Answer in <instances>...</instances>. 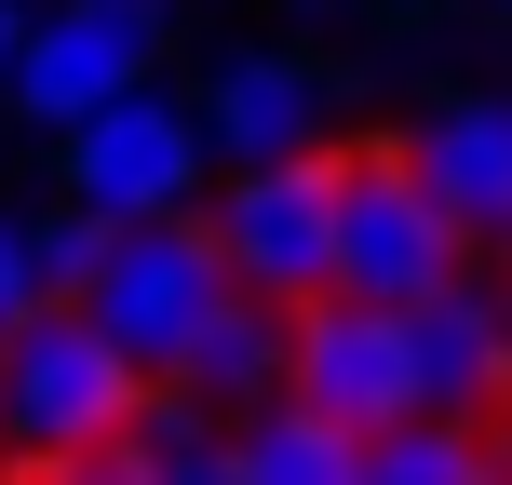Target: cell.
Listing matches in <instances>:
<instances>
[{
	"label": "cell",
	"mask_w": 512,
	"mask_h": 485,
	"mask_svg": "<svg viewBox=\"0 0 512 485\" xmlns=\"http://www.w3.org/2000/svg\"><path fill=\"white\" fill-rule=\"evenodd\" d=\"M405 176L445 203L459 243H512V95H459V108L405 149Z\"/></svg>",
	"instance_id": "cell-8"
},
{
	"label": "cell",
	"mask_w": 512,
	"mask_h": 485,
	"mask_svg": "<svg viewBox=\"0 0 512 485\" xmlns=\"http://www.w3.org/2000/svg\"><path fill=\"white\" fill-rule=\"evenodd\" d=\"M310 135H324V68L310 54H243V68H216L203 95V149L216 162H310Z\"/></svg>",
	"instance_id": "cell-9"
},
{
	"label": "cell",
	"mask_w": 512,
	"mask_h": 485,
	"mask_svg": "<svg viewBox=\"0 0 512 485\" xmlns=\"http://www.w3.org/2000/svg\"><path fill=\"white\" fill-rule=\"evenodd\" d=\"M203 230H216L243 297H270V310L337 297V162H256V176L216 189Z\"/></svg>",
	"instance_id": "cell-4"
},
{
	"label": "cell",
	"mask_w": 512,
	"mask_h": 485,
	"mask_svg": "<svg viewBox=\"0 0 512 485\" xmlns=\"http://www.w3.org/2000/svg\"><path fill=\"white\" fill-rule=\"evenodd\" d=\"M364 485H512V459L472 418H405V432L364 445Z\"/></svg>",
	"instance_id": "cell-14"
},
{
	"label": "cell",
	"mask_w": 512,
	"mask_h": 485,
	"mask_svg": "<svg viewBox=\"0 0 512 485\" xmlns=\"http://www.w3.org/2000/svg\"><path fill=\"white\" fill-rule=\"evenodd\" d=\"M14 54H27V14L0 0V95H14Z\"/></svg>",
	"instance_id": "cell-18"
},
{
	"label": "cell",
	"mask_w": 512,
	"mask_h": 485,
	"mask_svg": "<svg viewBox=\"0 0 512 485\" xmlns=\"http://www.w3.org/2000/svg\"><path fill=\"white\" fill-rule=\"evenodd\" d=\"M135 472H149V485H243L230 418L189 405V391H149V405H135Z\"/></svg>",
	"instance_id": "cell-13"
},
{
	"label": "cell",
	"mask_w": 512,
	"mask_h": 485,
	"mask_svg": "<svg viewBox=\"0 0 512 485\" xmlns=\"http://www.w3.org/2000/svg\"><path fill=\"white\" fill-rule=\"evenodd\" d=\"M27 243H41V297H68L81 310V283H95V256H108V216H54V230H27Z\"/></svg>",
	"instance_id": "cell-15"
},
{
	"label": "cell",
	"mask_w": 512,
	"mask_h": 485,
	"mask_svg": "<svg viewBox=\"0 0 512 485\" xmlns=\"http://www.w3.org/2000/svg\"><path fill=\"white\" fill-rule=\"evenodd\" d=\"M297 405H324L351 445L432 418V364H418V310H364V297H310L297 310Z\"/></svg>",
	"instance_id": "cell-6"
},
{
	"label": "cell",
	"mask_w": 512,
	"mask_h": 485,
	"mask_svg": "<svg viewBox=\"0 0 512 485\" xmlns=\"http://www.w3.org/2000/svg\"><path fill=\"white\" fill-rule=\"evenodd\" d=\"M54 485H149V472H135V432L108 445V459H81V472H54Z\"/></svg>",
	"instance_id": "cell-17"
},
{
	"label": "cell",
	"mask_w": 512,
	"mask_h": 485,
	"mask_svg": "<svg viewBox=\"0 0 512 485\" xmlns=\"http://www.w3.org/2000/svg\"><path fill=\"white\" fill-rule=\"evenodd\" d=\"M149 68H162V0H68L54 27H27L14 108L68 135V122H95V108H122Z\"/></svg>",
	"instance_id": "cell-7"
},
{
	"label": "cell",
	"mask_w": 512,
	"mask_h": 485,
	"mask_svg": "<svg viewBox=\"0 0 512 485\" xmlns=\"http://www.w3.org/2000/svg\"><path fill=\"white\" fill-rule=\"evenodd\" d=\"M230 459H243V485H364V445L324 405H297V391H270V405L230 418Z\"/></svg>",
	"instance_id": "cell-12"
},
{
	"label": "cell",
	"mask_w": 512,
	"mask_h": 485,
	"mask_svg": "<svg viewBox=\"0 0 512 485\" xmlns=\"http://www.w3.org/2000/svg\"><path fill=\"white\" fill-rule=\"evenodd\" d=\"M162 391H189V405H230V418H243V405H270V391H297V310L230 297V310L203 324V351H189Z\"/></svg>",
	"instance_id": "cell-10"
},
{
	"label": "cell",
	"mask_w": 512,
	"mask_h": 485,
	"mask_svg": "<svg viewBox=\"0 0 512 485\" xmlns=\"http://www.w3.org/2000/svg\"><path fill=\"white\" fill-rule=\"evenodd\" d=\"M27 310H54V297H41V243H27L14 216H0V337H14Z\"/></svg>",
	"instance_id": "cell-16"
},
{
	"label": "cell",
	"mask_w": 512,
	"mask_h": 485,
	"mask_svg": "<svg viewBox=\"0 0 512 485\" xmlns=\"http://www.w3.org/2000/svg\"><path fill=\"white\" fill-rule=\"evenodd\" d=\"M459 270H472V243L445 230V203H432L391 149L337 162V297H364V310H432Z\"/></svg>",
	"instance_id": "cell-3"
},
{
	"label": "cell",
	"mask_w": 512,
	"mask_h": 485,
	"mask_svg": "<svg viewBox=\"0 0 512 485\" xmlns=\"http://www.w3.org/2000/svg\"><path fill=\"white\" fill-rule=\"evenodd\" d=\"M418 364H432V418H472L486 391H512V337H499V283H445L418 310Z\"/></svg>",
	"instance_id": "cell-11"
},
{
	"label": "cell",
	"mask_w": 512,
	"mask_h": 485,
	"mask_svg": "<svg viewBox=\"0 0 512 485\" xmlns=\"http://www.w3.org/2000/svg\"><path fill=\"white\" fill-rule=\"evenodd\" d=\"M203 108H176L162 81H135L122 108H95V122H68V203L108 216V230H149V216H189V189H203Z\"/></svg>",
	"instance_id": "cell-5"
},
{
	"label": "cell",
	"mask_w": 512,
	"mask_h": 485,
	"mask_svg": "<svg viewBox=\"0 0 512 485\" xmlns=\"http://www.w3.org/2000/svg\"><path fill=\"white\" fill-rule=\"evenodd\" d=\"M135 405H149V378H135L68 297L27 310V324L0 337V485H54V472L108 459V445L135 432Z\"/></svg>",
	"instance_id": "cell-1"
},
{
	"label": "cell",
	"mask_w": 512,
	"mask_h": 485,
	"mask_svg": "<svg viewBox=\"0 0 512 485\" xmlns=\"http://www.w3.org/2000/svg\"><path fill=\"white\" fill-rule=\"evenodd\" d=\"M230 297H243V283H230V256H216L203 216H149V230H108L95 283H81V324H95L135 378H176Z\"/></svg>",
	"instance_id": "cell-2"
}]
</instances>
